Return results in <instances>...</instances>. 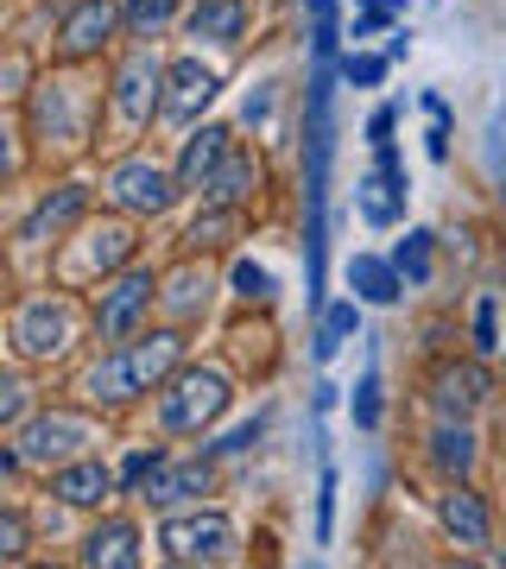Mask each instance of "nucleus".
I'll list each match as a JSON object with an SVG mask.
<instances>
[{"label": "nucleus", "mask_w": 506, "mask_h": 569, "mask_svg": "<svg viewBox=\"0 0 506 569\" xmlns=\"http://www.w3.org/2000/svg\"><path fill=\"white\" fill-rule=\"evenodd\" d=\"M183 367V323L152 329V336H133V342L101 348V361L82 373V399L89 406H133L146 392H159L171 373Z\"/></svg>", "instance_id": "nucleus-1"}, {"label": "nucleus", "mask_w": 506, "mask_h": 569, "mask_svg": "<svg viewBox=\"0 0 506 569\" xmlns=\"http://www.w3.org/2000/svg\"><path fill=\"white\" fill-rule=\"evenodd\" d=\"M235 406V380L228 367L209 361H183L171 380L159 387V430L165 437H209Z\"/></svg>", "instance_id": "nucleus-2"}, {"label": "nucleus", "mask_w": 506, "mask_h": 569, "mask_svg": "<svg viewBox=\"0 0 506 569\" xmlns=\"http://www.w3.org/2000/svg\"><path fill=\"white\" fill-rule=\"evenodd\" d=\"M7 348H13V361H58L77 348V305L63 298V291H32L13 305L7 317Z\"/></svg>", "instance_id": "nucleus-3"}, {"label": "nucleus", "mask_w": 506, "mask_h": 569, "mask_svg": "<svg viewBox=\"0 0 506 569\" xmlns=\"http://www.w3.org/2000/svg\"><path fill=\"white\" fill-rule=\"evenodd\" d=\"M165 279L152 272V266H127V272H115V279L96 284V342L115 348V342H133L146 323H152V305H159Z\"/></svg>", "instance_id": "nucleus-4"}, {"label": "nucleus", "mask_w": 506, "mask_h": 569, "mask_svg": "<svg viewBox=\"0 0 506 569\" xmlns=\"http://www.w3.org/2000/svg\"><path fill=\"white\" fill-rule=\"evenodd\" d=\"M7 437L26 456V468H63V462H77V456H89V443H101V425L77 406H44L20 430H7Z\"/></svg>", "instance_id": "nucleus-5"}, {"label": "nucleus", "mask_w": 506, "mask_h": 569, "mask_svg": "<svg viewBox=\"0 0 506 569\" xmlns=\"http://www.w3.org/2000/svg\"><path fill=\"white\" fill-rule=\"evenodd\" d=\"M101 197L121 209V216H133V222H159L165 209L183 197V183L171 164L146 159V152H127V159H115L101 171Z\"/></svg>", "instance_id": "nucleus-6"}, {"label": "nucleus", "mask_w": 506, "mask_h": 569, "mask_svg": "<svg viewBox=\"0 0 506 569\" xmlns=\"http://www.w3.org/2000/svg\"><path fill=\"white\" fill-rule=\"evenodd\" d=\"M241 545V531L222 507H190V512H165L159 519V557L165 563H228Z\"/></svg>", "instance_id": "nucleus-7"}, {"label": "nucleus", "mask_w": 506, "mask_h": 569, "mask_svg": "<svg viewBox=\"0 0 506 569\" xmlns=\"http://www.w3.org/2000/svg\"><path fill=\"white\" fill-rule=\"evenodd\" d=\"M165 70H171V63H165L152 44H133V51L115 63V82H108V108H115V121H121L127 133H140V127L159 121Z\"/></svg>", "instance_id": "nucleus-8"}, {"label": "nucleus", "mask_w": 506, "mask_h": 569, "mask_svg": "<svg viewBox=\"0 0 506 569\" xmlns=\"http://www.w3.org/2000/svg\"><path fill=\"white\" fill-rule=\"evenodd\" d=\"M405 197H411V178H405L399 146H374V164L355 178V209H361V222L367 228H399Z\"/></svg>", "instance_id": "nucleus-9"}, {"label": "nucleus", "mask_w": 506, "mask_h": 569, "mask_svg": "<svg viewBox=\"0 0 506 569\" xmlns=\"http://www.w3.org/2000/svg\"><path fill=\"white\" fill-rule=\"evenodd\" d=\"M115 32H127L121 26V0H70L58 20V63H89L101 58L108 44H115Z\"/></svg>", "instance_id": "nucleus-10"}, {"label": "nucleus", "mask_w": 506, "mask_h": 569, "mask_svg": "<svg viewBox=\"0 0 506 569\" xmlns=\"http://www.w3.org/2000/svg\"><path fill=\"white\" fill-rule=\"evenodd\" d=\"M133 216H115V222H101L82 234L77 247V260L63 266L70 272V284H101V279H115V272H127L133 266Z\"/></svg>", "instance_id": "nucleus-11"}, {"label": "nucleus", "mask_w": 506, "mask_h": 569, "mask_svg": "<svg viewBox=\"0 0 506 569\" xmlns=\"http://www.w3.org/2000/svg\"><path fill=\"white\" fill-rule=\"evenodd\" d=\"M222 96V70H209L202 58H178L165 70V102H159V121L165 127H197L202 108Z\"/></svg>", "instance_id": "nucleus-12"}, {"label": "nucleus", "mask_w": 506, "mask_h": 569, "mask_svg": "<svg viewBox=\"0 0 506 569\" xmlns=\"http://www.w3.org/2000/svg\"><path fill=\"white\" fill-rule=\"evenodd\" d=\"M89 216V183H58V190H44L39 203L20 216V247H58L70 228Z\"/></svg>", "instance_id": "nucleus-13"}, {"label": "nucleus", "mask_w": 506, "mask_h": 569, "mask_svg": "<svg viewBox=\"0 0 506 569\" xmlns=\"http://www.w3.org/2000/svg\"><path fill=\"white\" fill-rule=\"evenodd\" d=\"M115 493H121V468H108L96 449H89V456H77V462L51 468V500H58V507H70V512H101Z\"/></svg>", "instance_id": "nucleus-14"}, {"label": "nucleus", "mask_w": 506, "mask_h": 569, "mask_svg": "<svg viewBox=\"0 0 506 569\" xmlns=\"http://www.w3.org/2000/svg\"><path fill=\"white\" fill-rule=\"evenodd\" d=\"M437 526H444V538L456 550H487L494 545V507H487L468 481H444V493H437Z\"/></svg>", "instance_id": "nucleus-15"}, {"label": "nucleus", "mask_w": 506, "mask_h": 569, "mask_svg": "<svg viewBox=\"0 0 506 569\" xmlns=\"http://www.w3.org/2000/svg\"><path fill=\"white\" fill-rule=\"evenodd\" d=\"M209 488H216V456L202 449V456H190V462H165L159 475L140 488V500L152 512H178V507H197Z\"/></svg>", "instance_id": "nucleus-16"}, {"label": "nucleus", "mask_w": 506, "mask_h": 569, "mask_svg": "<svg viewBox=\"0 0 506 569\" xmlns=\"http://www.w3.org/2000/svg\"><path fill=\"white\" fill-rule=\"evenodd\" d=\"M487 399H494V373H487L482 361H449V367H437V380H430L437 418H475Z\"/></svg>", "instance_id": "nucleus-17"}, {"label": "nucleus", "mask_w": 506, "mask_h": 569, "mask_svg": "<svg viewBox=\"0 0 506 569\" xmlns=\"http://www.w3.org/2000/svg\"><path fill=\"white\" fill-rule=\"evenodd\" d=\"M146 538L133 519H121V512H108V519H96V526L82 531V545H77V563L82 569H133L146 557Z\"/></svg>", "instance_id": "nucleus-18"}, {"label": "nucleus", "mask_w": 506, "mask_h": 569, "mask_svg": "<svg viewBox=\"0 0 506 569\" xmlns=\"http://www.w3.org/2000/svg\"><path fill=\"white\" fill-rule=\"evenodd\" d=\"M228 152H235V133H228L222 121H197V127H183V146H178V164H171V171H178V183L197 197L202 183H209V171H216Z\"/></svg>", "instance_id": "nucleus-19"}, {"label": "nucleus", "mask_w": 506, "mask_h": 569, "mask_svg": "<svg viewBox=\"0 0 506 569\" xmlns=\"http://www.w3.org/2000/svg\"><path fill=\"white\" fill-rule=\"evenodd\" d=\"M425 462L437 468L444 481H468V475H475V462H482V443H475L468 418H437V425H430Z\"/></svg>", "instance_id": "nucleus-20"}, {"label": "nucleus", "mask_w": 506, "mask_h": 569, "mask_svg": "<svg viewBox=\"0 0 506 569\" xmlns=\"http://www.w3.org/2000/svg\"><path fill=\"white\" fill-rule=\"evenodd\" d=\"M254 190H260V159L235 146V152L209 171V183H202L197 197H202V203H216V209H247V203H254Z\"/></svg>", "instance_id": "nucleus-21"}, {"label": "nucleus", "mask_w": 506, "mask_h": 569, "mask_svg": "<svg viewBox=\"0 0 506 569\" xmlns=\"http://www.w3.org/2000/svg\"><path fill=\"white\" fill-rule=\"evenodd\" d=\"M209 298H216L209 272L197 266V253H183V266L171 272V279H165V291H159L165 317H171V323H197L202 310H209Z\"/></svg>", "instance_id": "nucleus-22"}, {"label": "nucleus", "mask_w": 506, "mask_h": 569, "mask_svg": "<svg viewBox=\"0 0 506 569\" xmlns=\"http://www.w3.org/2000/svg\"><path fill=\"white\" fill-rule=\"evenodd\" d=\"M183 32L202 44H241L247 39V0H197L183 13Z\"/></svg>", "instance_id": "nucleus-23"}, {"label": "nucleus", "mask_w": 506, "mask_h": 569, "mask_svg": "<svg viewBox=\"0 0 506 569\" xmlns=\"http://www.w3.org/2000/svg\"><path fill=\"white\" fill-rule=\"evenodd\" d=\"M348 291L361 298V305H399V291H405V272L393 260H380V253H355L348 260Z\"/></svg>", "instance_id": "nucleus-24"}, {"label": "nucleus", "mask_w": 506, "mask_h": 569, "mask_svg": "<svg viewBox=\"0 0 506 569\" xmlns=\"http://www.w3.org/2000/svg\"><path fill=\"white\" fill-rule=\"evenodd\" d=\"M70 82H39V102H32V133H39L44 146H58V140H82V127L70 121Z\"/></svg>", "instance_id": "nucleus-25"}, {"label": "nucleus", "mask_w": 506, "mask_h": 569, "mask_svg": "<svg viewBox=\"0 0 506 569\" xmlns=\"http://www.w3.org/2000/svg\"><path fill=\"white\" fill-rule=\"evenodd\" d=\"M310 20V63H343V0H304Z\"/></svg>", "instance_id": "nucleus-26"}, {"label": "nucleus", "mask_w": 506, "mask_h": 569, "mask_svg": "<svg viewBox=\"0 0 506 569\" xmlns=\"http://www.w3.org/2000/svg\"><path fill=\"white\" fill-rule=\"evenodd\" d=\"M178 7H183V0H121L127 39H133V44L165 39V32H171V20H178Z\"/></svg>", "instance_id": "nucleus-27"}, {"label": "nucleus", "mask_w": 506, "mask_h": 569, "mask_svg": "<svg viewBox=\"0 0 506 569\" xmlns=\"http://www.w3.org/2000/svg\"><path fill=\"white\" fill-rule=\"evenodd\" d=\"M355 329H361V298H343V305H329L324 317H317V361H324V367L336 361V348H343Z\"/></svg>", "instance_id": "nucleus-28"}, {"label": "nucleus", "mask_w": 506, "mask_h": 569, "mask_svg": "<svg viewBox=\"0 0 506 569\" xmlns=\"http://www.w3.org/2000/svg\"><path fill=\"white\" fill-rule=\"evenodd\" d=\"M241 228V209H216V203H202V216L190 228H183V253H209V247H222L228 234Z\"/></svg>", "instance_id": "nucleus-29"}, {"label": "nucleus", "mask_w": 506, "mask_h": 569, "mask_svg": "<svg viewBox=\"0 0 506 569\" xmlns=\"http://www.w3.org/2000/svg\"><path fill=\"white\" fill-rule=\"evenodd\" d=\"M430 247H437L430 228H405L399 253H393V266L405 272V284H430Z\"/></svg>", "instance_id": "nucleus-30"}, {"label": "nucleus", "mask_w": 506, "mask_h": 569, "mask_svg": "<svg viewBox=\"0 0 506 569\" xmlns=\"http://www.w3.org/2000/svg\"><path fill=\"white\" fill-rule=\"evenodd\" d=\"M165 462H171V456H165L159 443H140V449H133V456L121 462V493H133V500H140V488L152 481V475H159Z\"/></svg>", "instance_id": "nucleus-31"}, {"label": "nucleus", "mask_w": 506, "mask_h": 569, "mask_svg": "<svg viewBox=\"0 0 506 569\" xmlns=\"http://www.w3.org/2000/svg\"><path fill=\"white\" fill-rule=\"evenodd\" d=\"M386 70H393L386 51H348V58H343V82H348V89H380Z\"/></svg>", "instance_id": "nucleus-32"}, {"label": "nucleus", "mask_w": 506, "mask_h": 569, "mask_svg": "<svg viewBox=\"0 0 506 569\" xmlns=\"http://www.w3.org/2000/svg\"><path fill=\"white\" fill-rule=\"evenodd\" d=\"M380 373H361L355 380V399H348V418H355V430H380Z\"/></svg>", "instance_id": "nucleus-33"}, {"label": "nucleus", "mask_w": 506, "mask_h": 569, "mask_svg": "<svg viewBox=\"0 0 506 569\" xmlns=\"http://www.w3.org/2000/svg\"><path fill=\"white\" fill-rule=\"evenodd\" d=\"M260 437H266V418H247V425H235L228 437H216V443H202V449H209V456H247Z\"/></svg>", "instance_id": "nucleus-34"}, {"label": "nucleus", "mask_w": 506, "mask_h": 569, "mask_svg": "<svg viewBox=\"0 0 506 569\" xmlns=\"http://www.w3.org/2000/svg\"><path fill=\"white\" fill-rule=\"evenodd\" d=\"M235 298L266 305V298H272V272H266V266H254V260H241V266H235Z\"/></svg>", "instance_id": "nucleus-35"}, {"label": "nucleus", "mask_w": 506, "mask_h": 569, "mask_svg": "<svg viewBox=\"0 0 506 569\" xmlns=\"http://www.w3.org/2000/svg\"><path fill=\"white\" fill-rule=\"evenodd\" d=\"M336 538V468H324V481H317V545Z\"/></svg>", "instance_id": "nucleus-36"}, {"label": "nucleus", "mask_w": 506, "mask_h": 569, "mask_svg": "<svg viewBox=\"0 0 506 569\" xmlns=\"http://www.w3.org/2000/svg\"><path fill=\"white\" fill-rule=\"evenodd\" d=\"M26 557V519H20V507H7L0 512V563H20Z\"/></svg>", "instance_id": "nucleus-37"}, {"label": "nucleus", "mask_w": 506, "mask_h": 569, "mask_svg": "<svg viewBox=\"0 0 506 569\" xmlns=\"http://www.w3.org/2000/svg\"><path fill=\"white\" fill-rule=\"evenodd\" d=\"M0 425H7V430H20V425H26V380H20V373H7V399H0Z\"/></svg>", "instance_id": "nucleus-38"}, {"label": "nucleus", "mask_w": 506, "mask_h": 569, "mask_svg": "<svg viewBox=\"0 0 506 569\" xmlns=\"http://www.w3.org/2000/svg\"><path fill=\"white\" fill-rule=\"evenodd\" d=\"M475 348H482V355H494V348H500V323H494V298H482V305H475Z\"/></svg>", "instance_id": "nucleus-39"}, {"label": "nucleus", "mask_w": 506, "mask_h": 569, "mask_svg": "<svg viewBox=\"0 0 506 569\" xmlns=\"http://www.w3.org/2000/svg\"><path fill=\"white\" fill-rule=\"evenodd\" d=\"M393 133H399V108H374L367 114V146H393Z\"/></svg>", "instance_id": "nucleus-40"}, {"label": "nucleus", "mask_w": 506, "mask_h": 569, "mask_svg": "<svg viewBox=\"0 0 506 569\" xmlns=\"http://www.w3.org/2000/svg\"><path fill=\"white\" fill-rule=\"evenodd\" d=\"M500 425H506V418H500Z\"/></svg>", "instance_id": "nucleus-41"}, {"label": "nucleus", "mask_w": 506, "mask_h": 569, "mask_svg": "<svg viewBox=\"0 0 506 569\" xmlns=\"http://www.w3.org/2000/svg\"><path fill=\"white\" fill-rule=\"evenodd\" d=\"M500 563H506V557H500Z\"/></svg>", "instance_id": "nucleus-42"}]
</instances>
